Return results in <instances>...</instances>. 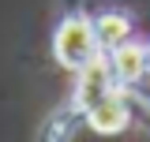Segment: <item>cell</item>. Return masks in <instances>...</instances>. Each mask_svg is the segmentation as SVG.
<instances>
[{
	"label": "cell",
	"instance_id": "cell-2",
	"mask_svg": "<svg viewBox=\"0 0 150 142\" xmlns=\"http://www.w3.org/2000/svg\"><path fill=\"white\" fill-rule=\"evenodd\" d=\"M112 90H124V86H116V79H112V67H109V56L105 53H98L86 64V67L75 75V93H71V112H90L105 93H112Z\"/></svg>",
	"mask_w": 150,
	"mask_h": 142
},
{
	"label": "cell",
	"instance_id": "cell-3",
	"mask_svg": "<svg viewBox=\"0 0 150 142\" xmlns=\"http://www.w3.org/2000/svg\"><path fill=\"white\" fill-rule=\"evenodd\" d=\"M83 120H86V127H90L94 135H120L131 124V105H128V97H124V90L105 93Z\"/></svg>",
	"mask_w": 150,
	"mask_h": 142
},
{
	"label": "cell",
	"instance_id": "cell-5",
	"mask_svg": "<svg viewBox=\"0 0 150 142\" xmlns=\"http://www.w3.org/2000/svg\"><path fill=\"white\" fill-rule=\"evenodd\" d=\"M94 34H98V45H101V53H109L116 45H124L131 34V22L128 15H120V11H105V15L94 19Z\"/></svg>",
	"mask_w": 150,
	"mask_h": 142
},
{
	"label": "cell",
	"instance_id": "cell-4",
	"mask_svg": "<svg viewBox=\"0 0 150 142\" xmlns=\"http://www.w3.org/2000/svg\"><path fill=\"white\" fill-rule=\"evenodd\" d=\"M109 67H112V79L116 86H135L143 75H146V45H135V41H124L109 49Z\"/></svg>",
	"mask_w": 150,
	"mask_h": 142
},
{
	"label": "cell",
	"instance_id": "cell-1",
	"mask_svg": "<svg viewBox=\"0 0 150 142\" xmlns=\"http://www.w3.org/2000/svg\"><path fill=\"white\" fill-rule=\"evenodd\" d=\"M98 53H101V45H98V34H94V19L68 15L56 26V34H53V60L64 71L79 75Z\"/></svg>",
	"mask_w": 150,
	"mask_h": 142
},
{
	"label": "cell",
	"instance_id": "cell-6",
	"mask_svg": "<svg viewBox=\"0 0 150 142\" xmlns=\"http://www.w3.org/2000/svg\"><path fill=\"white\" fill-rule=\"evenodd\" d=\"M146 75H150V45H146Z\"/></svg>",
	"mask_w": 150,
	"mask_h": 142
}]
</instances>
